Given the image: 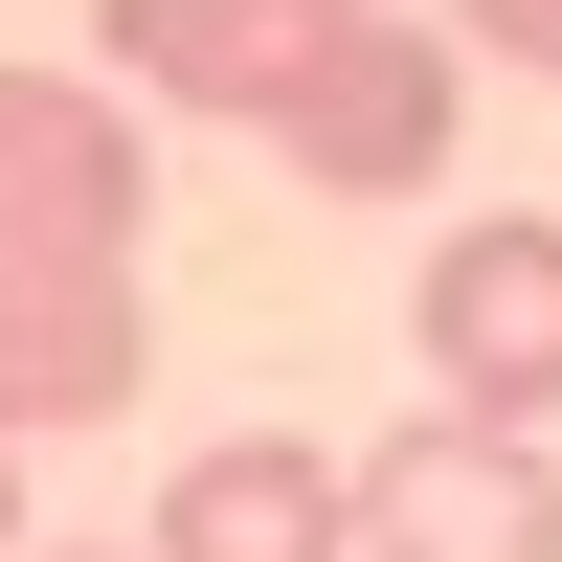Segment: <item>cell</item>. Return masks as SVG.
<instances>
[{
	"label": "cell",
	"mask_w": 562,
	"mask_h": 562,
	"mask_svg": "<svg viewBox=\"0 0 562 562\" xmlns=\"http://www.w3.org/2000/svg\"><path fill=\"white\" fill-rule=\"evenodd\" d=\"M135 248H158V135H135L113 68H0V428H113L158 315H135Z\"/></svg>",
	"instance_id": "6da1fadb"
},
{
	"label": "cell",
	"mask_w": 562,
	"mask_h": 562,
	"mask_svg": "<svg viewBox=\"0 0 562 562\" xmlns=\"http://www.w3.org/2000/svg\"><path fill=\"white\" fill-rule=\"evenodd\" d=\"M248 135L315 180V203H428L450 135H473V45L428 0H315V45L248 90Z\"/></svg>",
	"instance_id": "7a4b0ae2"
},
{
	"label": "cell",
	"mask_w": 562,
	"mask_h": 562,
	"mask_svg": "<svg viewBox=\"0 0 562 562\" xmlns=\"http://www.w3.org/2000/svg\"><path fill=\"white\" fill-rule=\"evenodd\" d=\"M405 338H428V405H473V428H562V203L428 225Z\"/></svg>",
	"instance_id": "3957f363"
},
{
	"label": "cell",
	"mask_w": 562,
	"mask_h": 562,
	"mask_svg": "<svg viewBox=\"0 0 562 562\" xmlns=\"http://www.w3.org/2000/svg\"><path fill=\"white\" fill-rule=\"evenodd\" d=\"M360 562H562V450L540 428H473V405L383 428L360 450Z\"/></svg>",
	"instance_id": "277c9868"
},
{
	"label": "cell",
	"mask_w": 562,
	"mask_h": 562,
	"mask_svg": "<svg viewBox=\"0 0 562 562\" xmlns=\"http://www.w3.org/2000/svg\"><path fill=\"white\" fill-rule=\"evenodd\" d=\"M135 562H360V450H315V428L180 450V495H158V540H135Z\"/></svg>",
	"instance_id": "5b68a950"
},
{
	"label": "cell",
	"mask_w": 562,
	"mask_h": 562,
	"mask_svg": "<svg viewBox=\"0 0 562 562\" xmlns=\"http://www.w3.org/2000/svg\"><path fill=\"white\" fill-rule=\"evenodd\" d=\"M293 45H315V0H113L90 68H113L135 113H225V135H248V90L293 68Z\"/></svg>",
	"instance_id": "8992f818"
},
{
	"label": "cell",
	"mask_w": 562,
	"mask_h": 562,
	"mask_svg": "<svg viewBox=\"0 0 562 562\" xmlns=\"http://www.w3.org/2000/svg\"><path fill=\"white\" fill-rule=\"evenodd\" d=\"M450 45H473V68H562V0H428Z\"/></svg>",
	"instance_id": "52a82bcc"
},
{
	"label": "cell",
	"mask_w": 562,
	"mask_h": 562,
	"mask_svg": "<svg viewBox=\"0 0 562 562\" xmlns=\"http://www.w3.org/2000/svg\"><path fill=\"white\" fill-rule=\"evenodd\" d=\"M0 562H23V428H0Z\"/></svg>",
	"instance_id": "ba28073f"
}]
</instances>
